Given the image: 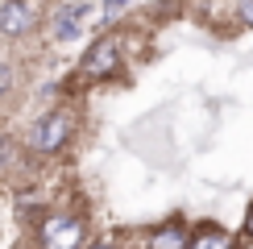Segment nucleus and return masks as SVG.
Returning <instances> with one entry per match:
<instances>
[{
  "instance_id": "obj_5",
  "label": "nucleus",
  "mask_w": 253,
  "mask_h": 249,
  "mask_svg": "<svg viewBox=\"0 0 253 249\" xmlns=\"http://www.w3.org/2000/svg\"><path fill=\"white\" fill-rule=\"evenodd\" d=\"M191 233L195 228L183 224V220H162V224L145 228L141 249H191Z\"/></svg>"
},
{
  "instance_id": "obj_1",
  "label": "nucleus",
  "mask_w": 253,
  "mask_h": 249,
  "mask_svg": "<svg viewBox=\"0 0 253 249\" xmlns=\"http://www.w3.org/2000/svg\"><path fill=\"white\" fill-rule=\"evenodd\" d=\"M75 129H79V112L67 108V104L42 112V117L29 124V137H25L29 141V154H38V158H58V154L71 145Z\"/></svg>"
},
{
  "instance_id": "obj_9",
  "label": "nucleus",
  "mask_w": 253,
  "mask_h": 249,
  "mask_svg": "<svg viewBox=\"0 0 253 249\" xmlns=\"http://www.w3.org/2000/svg\"><path fill=\"white\" fill-rule=\"evenodd\" d=\"M13 91H17V71L8 58H0V100H8Z\"/></svg>"
},
{
  "instance_id": "obj_8",
  "label": "nucleus",
  "mask_w": 253,
  "mask_h": 249,
  "mask_svg": "<svg viewBox=\"0 0 253 249\" xmlns=\"http://www.w3.org/2000/svg\"><path fill=\"white\" fill-rule=\"evenodd\" d=\"M21 162H25L21 158V145L13 141V133L0 129V179H8L13 170H21Z\"/></svg>"
},
{
  "instance_id": "obj_2",
  "label": "nucleus",
  "mask_w": 253,
  "mask_h": 249,
  "mask_svg": "<svg viewBox=\"0 0 253 249\" xmlns=\"http://www.w3.org/2000/svg\"><path fill=\"white\" fill-rule=\"evenodd\" d=\"M87 220L75 208H46L34 220V245L38 249H83Z\"/></svg>"
},
{
  "instance_id": "obj_12",
  "label": "nucleus",
  "mask_w": 253,
  "mask_h": 249,
  "mask_svg": "<svg viewBox=\"0 0 253 249\" xmlns=\"http://www.w3.org/2000/svg\"><path fill=\"white\" fill-rule=\"evenodd\" d=\"M245 237L253 241V204H249V212H245Z\"/></svg>"
},
{
  "instance_id": "obj_11",
  "label": "nucleus",
  "mask_w": 253,
  "mask_h": 249,
  "mask_svg": "<svg viewBox=\"0 0 253 249\" xmlns=\"http://www.w3.org/2000/svg\"><path fill=\"white\" fill-rule=\"evenodd\" d=\"M125 4H129V0H104V13H108V17H112V13H121V8H125Z\"/></svg>"
},
{
  "instance_id": "obj_7",
  "label": "nucleus",
  "mask_w": 253,
  "mask_h": 249,
  "mask_svg": "<svg viewBox=\"0 0 253 249\" xmlns=\"http://www.w3.org/2000/svg\"><path fill=\"white\" fill-rule=\"evenodd\" d=\"M191 249H237V237L220 224H199L191 233Z\"/></svg>"
},
{
  "instance_id": "obj_10",
  "label": "nucleus",
  "mask_w": 253,
  "mask_h": 249,
  "mask_svg": "<svg viewBox=\"0 0 253 249\" xmlns=\"http://www.w3.org/2000/svg\"><path fill=\"white\" fill-rule=\"evenodd\" d=\"M237 21L253 29V0H237Z\"/></svg>"
},
{
  "instance_id": "obj_4",
  "label": "nucleus",
  "mask_w": 253,
  "mask_h": 249,
  "mask_svg": "<svg viewBox=\"0 0 253 249\" xmlns=\"http://www.w3.org/2000/svg\"><path fill=\"white\" fill-rule=\"evenodd\" d=\"M42 25V8L38 0H0V38L21 42Z\"/></svg>"
},
{
  "instance_id": "obj_6",
  "label": "nucleus",
  "mask_w": 253,
  "mask_h": 249,
  "mask_svg": "<svg viewBox=\"0 0 253 249\" xmlns=\"http://www.w3.org/2000/svg\"><path fill=\"white\" fill-rule=\"evenodd\" d=\"M87 13H91V0H71V4H62L58 13L50 17V38L54 42H75Z\"/></svg>"
},
{
  "instance_id": "obj_3",
  "label": "nucleus",
  "mask_w": 253,
  "mask_h": 249,
  "mask_svg": "<svg viewBox=\"0 0 253 249\" xmlns=\"http://www.w3.org/2000/svg\"><path fill=\"white\" fill-rule=\"evenodd\" d=\"M121 42L117 38H100V42H91V50L79 58V79L83 83H104V79H112L121 71Z\"/></svg>"
},
{
  "instance_id": "obj_13",
  "label": "nucleus",
  "mask_w": 253,
  "mask_h": 249,
  "mask_svg": "<svg viewBox=\"0 0 253 249\" xmlns=\"http://www.w3.org/2000/svg\"><path fill=\"white\" fill-rule=\"evenodd\" d=\"M87 249H117L112 241H96V245H87Z\"/></svg>"
}]
</instances>
